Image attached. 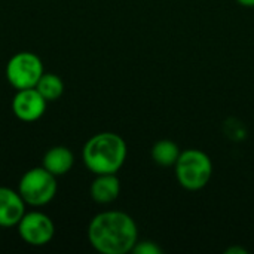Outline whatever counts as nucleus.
<instances>
[{
    "label": "nucleus",
    "instance_id": "nucleus-7",
    "mask_svg": "<svg viewBox=\"0 0 254 254\" xmlns=\"http://www.w3.org/2000/svg\"><path fill=\"white\" fill-rule=\"evenodd\" d=\"M48 101L36 88L18 89L12 98V112L22 122H36L46 112Z\"/></svg>",
    "mask_w": 254,
    "mask_h": 254
},
{
    "label": "nucleus",
    "instance_id": "nucleus-1",
    "mask_svg": "<svg viewBox=\"0 0 254 254\" xmlns=\"http://www.w3.org/2000/svg\"><path fill=\"white\" fill-rule=\"evenodd\" d=\"M86 235L91 247L98 253L127 254L138 241V228L129 214L107 210L91 219Z\"/></svg>",
    "mask_w": 254,
    "mask_h": 254
},
{
    "label": "nucleus",
    "instance_id": "nucleus-3",
    "mask_svg": "<svg viewBox=\"0 0 254 254\" xmlns=\"http://www.w3.org/2000/svg\"><path fill=\"white\" fill-rule=\"evenodd\" d=\"M177 183L190 192L204 189L213 176L211 158L199 149H186L180 153L176 165Z\"/></svg>",
    "mask_w": 254,
    "mask_h": 254
},
{
    "label": "nucleus",
    "instance_id": "nucleus-10",
    "mask_svg": "<svg viewBox=\"0 0 254 254\" xmlns=\"http://www.w3.org/2000/svg\"><path fill=\"white\" fill-rule=\"evenodd\" d=\"M74 165V155L65 146H54L51 147L42 159V167L46 168L55 177L65 176Z\"/></svg>",
    "mask_w": 254,
    "mask_h": 254
},
{
    "label": "nucleus",
    "instance_id": "nucleus-8",
    "mask_svg": "<svg viewBox=\"0 0 254 254\" xmlns=\"http://www.w3.org/2000/svg\"><path fill=\"white\" fill-rule=\"evenodd\" d=\"M27 204L18 190L0 186V228H13L25 214Z\"/></svg>",
    "mask_w": 254,
    "mask_h": 254
},
{
    "label": "nucleus",
    "instance_id": "nucleus-2",
    "mask_svg": "<svg viewBox=\"0 0 254 254\" xmlns=\"http://www.w3.org/2000/svg\"><path fill=\"white\" fill-rule=\"evenodd\" d=\"M128 155L127 141L116 132L94 134L82 149L85 167L92 174H118Z\"/></svg>",
    "mask_w": 254,
    "mask_h": 254
},
{
    "label": "nucleus",
    "instance_id": "nucleus-4",
    "mask_svg": "<svg viewBox=\"0 0 254 254\" xmlns=\"http://www.w3.org/2000/svg\"><path fill=\"white\" fill-rule=\"evenodd\" d=\"M16 190L27 205L43 207L48 205L58 192L57 177L42 165L34 167L22 174Z\"/></svg>",
    "mask_w": 254,
    "mask_h": 254
},
{
    "label": "nucleus",
    "instance_id": "nucleus-15",
    "mask_svg": "<svg viewBox=\"0 0 254 254\" xmlns=\"http://www.w3.org/2000/svg\"><path fill=\"white\" fill-rule=\"evenodd\" d=\"M237 3L244 7H254V0H237Z\"/></svg>",
    "mask_w": 254,
    "mask_h": 254
},
{
    "label": "nucleus",
    "instance_id": "nucleus-11",
    "mask_svg": "<svg viewBox=\"0 0 254 254\" xmlns=\"http://www.w3.org/2000/svg\"><path fill=\"white\" fill-rule=\"evenodd\" d=\"M182 150L173 140H158L152 146V159L161 167H174Z\"/></svg>",
    "mask_w": 254,
    "mask_h": 254
},
{
    "label": "nucleus",
    "instance_id": "nucleus-5",
    "mask_svg": "<svg viewBox=\"0 0 254 254\" xmlns=\"http://www.w3.org/2000/svg\"><path fill=\"white\" fill-rule=\"evenodd\" d=\"M43 73L45 68L42 60L39 58V55L30 51L13 54L6 63L4 68L6 80L15 91L36 88Z\"/></svg>",
    "mask_w": 254,
    "mask_h": 254
},
{
    "label": "nucleus",
    "instance_id": "nucleus-6",
    "mask_svg": "<svg viewBox=\"0 0 254 254\" xmlns=\"http://www.w3.org/2000/svg\"><path fill=\"white\" fill-rule=\"evenodd\" d=\"M21 240L31 247H43L55 237V225L52 219L42 211H25L16 225Z\"/></svg>",
    "mask_w": 254,
    "mask_h": 254
},
{
    "label": "nucleus",
    "instance_id": "nucleus-14",
    "mask_svg": "<svg viewBox=\"0 0 254 254\" xmlns=\"http://www.w3.org/2000/svg\"><path fill=\"white\" fill-rule=\"evenodd\" d=\"M228 254H247V250L243 247H231L229 250H226Z\"/></svg>",
    "mask_w": 254,
    "mask_h": 254
},
{
    "label": "nucleus",
    "instance_id": "nucleus-9",
    "mask_svg": "<svg viewBox=\"0 0 254 254\" xmlns=\"http://www.w3.org/2000/svg\"><path fill=\"white\" fill-rule=\"evenodd\" d=\"M121 193V182L116 174H97L89 186V195L97 204H112Z\"/></svg>",
    "mask_w": 254,
    "mask_h": 254
},
{
    "label": "nucleus",
    "instance_id": "nucleus-13",
    "mask_svg": "<svg viewBox=\"0 0 254 254\" xmlns=\"http://www.w3.org/2000/svg\"><path fill=\"white\" fill-rule=\"evenodd\" d=\"M134 254H162L164 250L153 241H137L132 252Z\"/></svg>",
    "mask_w": 254,
    "mask_h": 254
},
{
    "label": "nucleus",
    "instance_id": "nucleus-12",
    "mask_svg": "<svg viewBox=\"0 0 254 254\" xmlns=\"http://www.w3.org/2000/svg\"><path fill=\"white\" fill-rule=\"evenodd\" d=\"M36 89L40 92V95L48 103L57 101L58 98H61V95L64 92V82L58 74L45 71L42 74V77L39 79V82L36 85Z\"/></svg>",
    "mask_w": 254,
    "mask_h": 254
}]
</instances>
